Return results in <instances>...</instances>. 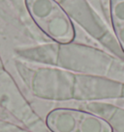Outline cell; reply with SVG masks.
I'll return each mask as SVG.
<instances>
[{
    "mask_svg": "<svg viewBox=\"0 0 124 132\" xmlns=\"http://www.w3.org/2000/svg\"><path fill=\"white\" fill-rule=\"evenodd\" d=\"M46 126L51 132H114L105 119L79 107L52 109L46 118Z\"/></svg>",
    "mask_w": 124,
    "mask_h": 132,
    "instance_id": "cell-1",
    "label": "cell"
},
{
    "mask_svg": "<svg viewBox=\"0 0 124 132\" xmlns=\"http://www.w3.org/2000/svg\"><path fill=\"white\" fill-rule=\"evenodd\" d=\"M78 107L105 119L114 132H124V106L122 105L109 102H84L80 103Z\"/></svg>",
    "mask_w": 124,
    "mask_h": 132,
    "instance_id": "cell-2",
    "label": "cell"
}]
</instances>
